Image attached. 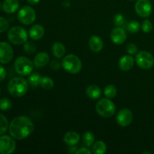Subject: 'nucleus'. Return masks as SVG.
I'll use <instances>...</instances> for the list:
<instances>
[{
    "mask_svg": "<svg viewBox=\"0 0 154 154\" xmlns=\"http://www.w3.org/2000/svg\"><path fill=\"white\" fill-rule=\"evenodd\" d=\"M34 124L29 117L18 116L14 117L9 124L8 131L11 136L14 139L23 140L32 133Z\"/></svg>",
    "mask_w": 154,
    "mask_h": 154,
    "instance_id": "f257e3e1",
    "label": "nucleus"
},
{
    "mask_svg": "<svg viewBox=\"0 0 154 154\" xmlns=\"http://www.w3.org/2000/svg\"><path fill=\"white\" fill-rule=\"evenodd\" d=\"M8 90L14 97H22L29 90L28 81L21 77H14L8 82Z\"/></svg>",
    "mask_w": 154,
    "mask_h": 154,
    "instance_id": "f03ea898",
    "label": "nucleus"
},
{
    "mask_svg": "<svg viewBox=\"0 0 154 154\" xmlns=\"http://www.w3.org/2000/svg\"><path fill=\"white\" fill-rule=\"evenodd\" d=\"M8 39L13 45H23L28 40V33L23 27L16 26L8 30Z\"/></svg>",
    "mask_w": 154,
    "mask_h": 154,
    "instance_id": "7ed1b4c3",
    "label": "nucleus"
},
{
    "mask_svg": "<svg viewBox=\"0 0 154 154\" xmlns=\"http://www.w3.org/2000/svg\"><path fill=\"white\" fill-rule=\"evenodd\" d=\"M96 111L99 115L104 118L111 117L116 111V106L114 102L108 98L102 99L96 105Z\"/></svg>",
    "mask_w": 154,
    "mask_h": 154,
    "instance_id": "20e7f679",
    "label": "nucleus"
},
{
    "mask_svg": "<svg viewBox=\"0 0 154 154\" xmlns=\"http://www.w3.org/2000/svg\"><path fill=\"white\" fill-rule=\"evenodd\" d=\"M62 66L66 72L71 74H78L82 69V62L78 56L69 54L63 58Z\"/></svg>",
    "mask_w": 154,
    "mask_h": 154,
    "instance_id": "39448f33",
    "label": "nucleus"
},
{
    "mask_svg": "<svg viewBox=\"0 0 154 154\" xmlns=\"http://www.w3.org/2000/svg\"><path fill=\"white\" fill-rule=\"evenodd\" d=\"M14 69L18 75L21 76H27L32 72L34 63L27 57L21 56L17 57L14 62Z\"/></svg>",
    "mask_w": 154,
    "mask_h": 154,
    "instance_id": "423d86ee",
    "label": "nucleus"
},
{
    "mask_svg": "<svg viewBox=\"0 0 154 154\" xmlns=\"http://www.w3.org/2000/svg\"><path fill=\"white\" fill-rule=\"evenodd\" d=\"M135 62L141 69L147 70L153 66L154 57L148 51H142L136 54Z\"/></svg>",
    "mask_w": 154,
    "mask_h": 154,
    "instance_id": "0eeeda50",
    "label": "nucleus"
},
{
    "mask_svg": "<svg viewBox=\"0 0 154 154\" xmlns=\"http://www.w3.org/2000/svg\"><path fill=\"white\" fill-rule=\"evenodd\" d=\"M17 19L24 25H30L35 20L36 13L30 6H24L18 11Z\"/></svg>",
    "mask_w": 154,
    "mask_h": 154,
    "instance_id": "6e6552de",
    "label": "nucleus"
},
{
    "mask_svg": "<svg viewBox=\"0 0 154 154\" xmlns=\"http://www.w3.org/2000/svg\"><path fill=\"white\" fill-rule=\"evenodd\" d=\"M16 149V141L12 136L0 135V153L11 154Z\"/></svg>",
    "mask_w": 154,
    "mask_h": 154,
    "instance_id": "1a4fd4ad",
    "label": "nucleus"
},
{
    "mask_svg": "<svg viewBox=\"0 0 154 154\" xmlns=\"http://www.w3.org/2000/svg\"><path fill=\"white\" fill-rule=\"evenodd\" d=\"M137 14L141 17H147L152 13V5L150 0H138L135 5Z\"/></svg>",
    "mask_w": 154,
    "mask_h": 154,
    "instance_id": "9d476101",
    "label": "nucleus"
},
{
    "mask_svg": "<svg viewBox=\"0 0 154 154\" xmlns=\"http://www.w3.org/2000/svg\"><path fill=\"white\" fill-rule=\"evenodd\" d=\"M14 57V50L7 42H0V63L7 64L10 63Z\"/></svg>",
    "mask_w": 154,
    "mask_h": 154,
    "instance_id": "9b49d317",
    "label": "nucleus"
},
{
    "mask_svg": "<svg viewBox=\"0 0 154 154\" xmlns=\"http://www.w3.org/2000/svg\"><path fill=\"white\" fill-rule=\"evenodd\" d=\"M116 120L119 126L126 127L132 123L133 120V114L132 111L128 108H123L118 112Z\"/></svg>",
    "mask_w": 154,
    "mask_h": 154,
    "instance_id": "f8f14e48",
    "label": "nucleus"
},
{
    "mask_svg": "<svg viewBox=\"0 0 154 154\" xmlns=\"http://www.w3.org/2000/svg\"><path fill=\"white\" fill-rule=\"evenodd\" d=\"M126 31L124 29L120 26H117L111 30V39L116 45H122L124 43L126 40Z\"/></svg>",
    "mask_w": 154,
    "mask_h": 154,
    "instance_id": "ddd939ff",
    "label": "nucleus"
},
{
    "mask_svg": "<svg viewBox=\"0 0 154 154\" xmlns=\"http://www.w3.org/2000/svg\"><path fill=\"white\" fill-rule=\"evenodd\" d=\"M135 60L131 55H124L119 60V68L123 72H128L134 66Z\"/></svg>",
    "mask_w": 154,
    "mask_h": 154,
    "instance_id": "4468645a",
    "label": "nucleus"
},
{
    "mask_svg": "<svg viewBox=\"0 0 154 154\" xmlns=\"http://www.w3.org/2000/svg\"><path fill=\"white\" fill-rule=\"evenodd\" d=\"M89 47L95 53H99L103 49L104 43L102 39L97 35H93L89 39Z\"/></svg>",
    "mask_w": 154,
    "mask_h": 154,
    "instance_id": "2eb2a0df",
    "label": "nucleus"
},
{
    "mask_svg": "<svg viewBox=\"0 0 154 154\" xmlns=\"http://www.w3.org/2000/svg\"><path fill=\"white\" fill-rule=\"evenodd\" d=\"M50 61V57L47 53L40 52L37 54L33 60L34 66L37 68L44 67L47 66Z\"/></svg>",
    "mask_w": 154,
    "mask_h": 154,
    "instance_id": "dca6fc26",
    "label": "nucleus"
},
{
    "mask_svg": "<svg viewBox=\"0 0 154 154\" xmlns=\"http://www.w3.org/2000/svg\"><path fill=\"white\" fill-rule=\"evenodd\" d=\"M29 35L32 40H40L45 35V29L42 25L35 24L30 28Z\"/></svg>",
    "mask_w": 154,
    "mask_h": 154,
    "instance_id": "f3484780",
    "label": "nucleus"
},
{
    "mask_svg": "<svg viewBox=\"0 0 154 154\" xmlns=\"http://www.w3.org/2000/svg\"><path fill=\"white\" fill-rule=\"evenodd\" d=\"M80 135L78 132H74V131H69L65 134L63 137V141L67 145L69 146H75L80 141Z\"/></svg>",
    "mask_w": 154,
    "mask_h": 154,
    "instance_id": "a211bd4d",
    "label": "nucleus"
},
{
    "mask_svg": "<svg viewBox=\"0 0 154 154\" xmlns=\"http://www.w3.org/2000/svg\"><path fill=\"white\" fill-rule=\"evenodd\" d=\"M18 0H5L2 3V10L7 14H13L19 8Z\"/></svg>",
    "mask_w": 154,
    "mask_h": 154,
    "instance_id": "6ab92c4d",
    "label": "nucleus"
},
{
    "mask_svg": "<svg viewBox=\"0 0 154 154\" xmlns=\"http://www.w3.org/2000/svg\"><path fill=\"white\" fill-rule=\"evenodd\" d=\"M86 94L90 99H98L102 96V90L97 85H90L86 90Z\"/></svg>",
    "mask_w": 154,
    "mask_h": 154,
    "instance_id": "aec40b11",
    "label": "nucleus"
},
{
    "mask_svg": "<svg viewBox=\"0 0 154 154\" xmlns=\"http://www.w3.org/2000/svg\"><path fill=\"white\" fill-rule=\"evenodd\" d=\"M52 54L56 58H63L66 54V47L61 42H56L53 45L52 48Z\"/></svg>",
    "mask_w": 154,
    "mask_h": 154,
    "instance_id": "412c9836",
    "label": "nucleus"
},
{
    "mask_svg": "<svg viewBox=\"0 0 154 154\" xmlns=\"http://www.w3.org/2000/svg\"><path fill=\"white\" fill-rule=\"evenodd\" d=\"M107 151V146L102 141H98L94 142L92 147V152L94 154H104Z\"/></svg>",
    "mask_w": 154,
    "mask_h": 154,
    "instance_id": "4be33fe9",
    "label": "nucleus"
},
{
    "mask_svg": "<svg viewBox=\"0 0 154 154\" xmlns=\"http://www.w3.org/2000/svg\"><path fill=\"white\" fill-rule=\"evenodd\" d=\"M41 79H42V77H41V75L39 73L34 72L32 74H30L28 78L29 84L32 88H37L38 86H40Z\"/></svg>",
    "mask_w": 154,
    "mask_h": 154,
    "instance_id": "5701e85b",
    "label": "nucleus"
},
{
    "mask_svg": "<svg viewBox=\"0 0 154 154\" xmlns=\"http://www.w3.org/2000/svg\"><path fill=\"white\" fill-rule=\"evenodd\" d=\"M83 144L87 147H90L95 141V136L91 132H86L82 137Z\"/></svg>",
    "mask_w": 154,
    "mask_h": 154,
    "instance_id": "b1692460",
    "label": "nucleus"
},
{
    "mask_svg": "<svg viewBox=\"0 0 154 154\" xmlns=\"http://www.w3.org/2000/svg\"><path fill=\"white\" fill-rule=\"evenodd\" d=\"M40 86L44 90H51L54 86V81L49 77H43L41 79Z\"/></svg>",
    "mask_w": 154,
    "mask_h": 154,
    "instance_id": "393cba45",
    "label": "nucleus"
},
{
    "mask_svg": "<svg viewBox=\"0 0 154 154\" xmlns=\"http://www.w3.org/2000/svg\"><path fill=\"white\" fill-rule=\"evenodd\" d=\"M9 127L8 120L7 117L0 114V135H4Z\"/></svg>",
    "mask_w": 154,
    "mask_h": 154,
    "instance_id": "a878e982",
    "label": "nucleus"
},
{
    "mask_svg": "<svg viewBox=\"0 0 154 154\" xmlns=\"http://www.w3.org/2000/svg\"><path fill=\"white\" fill-rule=\"evenodd\" d=\"M117 93V90L115 86L108 85L107 86L104 90V94L108 99H113L116 96Z\"/></svg>",
    "mask_w": 154,
    "mask_h": 154,
    "instance_id": "bb28decb",
    "label": "nucleus"
},
{
    "mask_svg": "<svg viewBox=\"0 0 154 154\" xmlns=\"http://www.w3.org/2000/svg\"><path fill=\"white\" fill-rule=\"evenodd\" d=\"M126 29L128 31L131 33H136L139 31L140 29V24L138 21L132 20L128 23L126 26Z\"/></svg>",
    "mask_w": 154,
    "mask_h": 154,
    "instance_id": "cd10ccee",
    "label": "nucleus"
},
{
    "mask_svg": "<svg viewBox=\"0 0 154 154\" xmlns=\"http://www.w3.org/2000/svg\"><path fill=\"white\" fill-rule=\"evenodd\" d=\"M12 107V102L8 98H2L0 99V110L1 111H8L10 110Z\"/></svg>",
    "mask_w": 154,
    "mask_h": 154,
    "instance_id": "c85d7f7f",
    "label": "nucleus"
},
{
    "mask_svg": "<svg viewBox=\"0 0 154 154\" xmlns=\"http://www.w3.org/2000/svg\"><path fill=\"white\" fill-rule=\"evenodd\" d=\"M23 49L26 54H33L36 51V45L32 42L27 41L25 44H23Z\"/></svg>",
    "mask_w": 154,
    "mask_h": 154,
    "instance_id": "c756f323",
    "label": "nucleus"
},
{
    "mask_svg": "<svg viewBox=\"0 0 154 154\" xmlns=\"http://www.w3.org/2000/svg\"><path fill=\"white\" fill-rule=\"evenodd\" d=\"M141 29L145 33L150 32L153 29V24H152L151 21L147 19L143 21L142 24H141Z\"/></svg>",
    "mask_w": 154,
    "mask_h": 154,
    "instance_id": "7c9ffc66",
    "label": "nucleus"
},
{
    "mask_svg": "<svg viewBox=\"0 0 154 154\" xmlns=\"http://www.w3.org/2000/svg\"><path fill=\"white\" fill-rule=\"evenodd\" d=\"M114 23L117 26L122 27L125 23V18L122 14H117L114 17Z\"/></svg>",
    "mask_w": 154,
    "mask_h": 154,
    "instance_id": "2f4dec72",
    "label": "nucleus"
},
{
    "mask_svg": "<svg viewBox=\"0 0 154 154\" xmlns=\"http://www.w3.org/2000/svg\"><path fill=\"white\" fill-rule=\"evenodd\" d=\"M126 51L129 55H136L138 52V48L136 45L133 43H130L126 46Z\"/></svg>",
    "mask_w": 154,
    "mask_h": 154,
    "instance_id": "473e14b6",
    "label": "nucleus"
},
{
    "mask_svg": "<svg viewBox=\"0 0 154 154\" xmlns=\"http://www.w3.org/2000/svg\"><path fill=\"white\" fill-rule=\"evenodd\" d=\"M9 22L7 19L5 17H0V33L4 32L8 29Z\"/></svg>",
    "mask_w": 154,
    "mask_h": 154,
    "instance_id": "72a5a7b5",
    "label": "nucleus"
},
{
    "mask_svg": "<svg viewBox=\"0 0 154 154\" xmlns=\"http://www.w3.org/2000/svg\"><path fill=\"white\" fill-rule=\"evenodd\" d=\"M6 75H7V72H6L5 69L2 65H0V82L5 79Z\"/></svg>",
    "mask_w": 154,
    "mask_h": 154,
    "instance_id": "f704fd0d",
    "label": "nucleus"
},
{
    "mask_svg": "<svg viewBox=\"0 0 154 154\" xmlns=\"http://www.w3.org/2000/svg\"><path fill=\"white\" fill-rule=\"evenodd\" d=\"M92 154L93 152L90 150L89 148L86 147H81V148H79L78 150H77L76 154Z\"/></svg>",
    "mask_w": 154,
    "mask_h": 154,
    "instance_id": "c9c22d12",
    "label": "nucleus"
},
{
    "mask_svg": "<svg viewBox=\"0 0 154 154\" xmlns=\"http://www.w3.org/2000/svg\"><path fill=\"white\" fill-rule=\"evenodd\" d=\"M51 68L54 70H58L60 68V63L57 60H53L51 63Z\"/></svg>",
    "mask_w": 154,
    "mask_h": 154,
    "instance_id": "e433bc0d",
    "label": "nucleus"
},
{
    "mask_svg": "<svg viewBox=\"0 0 154 154\" xmlns=\"http://www.w3.org/2000/svg\"><path fill=\"white\" fill-rule=\"evenodd\" d=\"M77 150H78V148L76 147H75V146H70V147L68 150V152L69 153H76Z\"/></svg>",
    "mask_w": 154,
    "mask_h": 154,
    "instance_id": "4c0bfd02",
    "label": "nucleus"
},
{
    "mask_svg": "<svg viewBox=\"0 0 154 154\" xmlns=\"http://www.w3.org/2000/svg\"><path fill=\"white\" fill-rule=\"evenodd\" d=\"M27 2H28V3H29L30 5H34L38 4V3L40 2V0H27Z\"/></svg>",
    "mask_w": 154,
    "mask_h": 154,
    "instance_id": "58836bf2",
    "label": "nucleus"
},
{
    "mask_svg": "<svg viewBox=\"0 0 154 154\" xmlns=\"http://www.w3.org/2000/svg\"><path fill=\"white\" fill-rule=\"evenodd\" d=\"M144 154H146V153H152L151 152H144V153H143Z\"/></svg>",
    "mask_w": 154,
    "mask_h": 154,
    "instance_id": "ea45409f",
    "label": "nucleus"
},
{
    "mask_svg": "<svg viewBox=\"0 0 154 154\" xmlns=\"http://www.w3.org/2000/svg\"><path fill=\"white\" fill-rule=\"evenodd\" d=\"M0 8H1V2H0Z\"/></svg>",
    "mask_w": 154,
    "mask_h": 154,
    "instance_id": "a19ab883",
    "label": "nucleus"
},
{
    "mask_svg": "<svg viewBox=\"0 0 154 154\" xmlns=\"http://www.w3.org/2000/svg\"><path fill=\"white\" fill-rule=\"evenodd\" d=\"M0 95H1V90H0Z\"/></svg>",
    "mask_w": 154,
    "mask_h": 154,
    "instance_id": "79ce46f5",
    "label": "nucleus"
},
{
    "mask_svg": "<svg viewBox=\"0 0 154 154\" xmlns=\"http://www.w3.org/2000/svg\"><path fill=\"white\" fill-rule=\"evenodd\" d=\"M131 1H135V0H131Z\"/></svg>",
    "mask_w": 154,
    "mask_h": 154,
    "instance_id": "37998d69",
    "label": "nucleus"
},
{
    "mask_svg": "<svg viewBox=\"0 0 154 154\" xmlns=\"http://www.w3.org/2000/svg\"><path fill=\"white\" fill-rule=\"evenodd\" d=\"M150 1H153V0H150Z\"/></svg>",
    "mask_w": 154,
    "mask_h": 154,
    "instance_id": "c03bdc74",
    "label": "nucleus"
}]
</instances>
